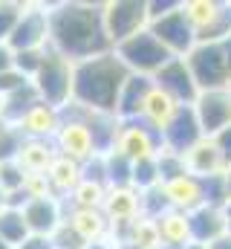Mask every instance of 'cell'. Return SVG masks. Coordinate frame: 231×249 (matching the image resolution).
Segmentation results:
<instances>
[{
  "label": "cell",
  "mask_w": 231,
  "mask_h": 249,
  "mask_svg": "<svg viewBox=\"0 0 231 249\" xmlns=\"http://www.w3.org/2000/svg\"><path fill=\"white\" fill-rule=\"evenodd\" d=\"M26 3H17V0H0V44H9L20 15H23Z\"/></svg>",
  "instance_id": "36"
},
{
  "label": "cell",
  "mask_w": 231,
  "mask_h": 249,
  "mask_svg": "<svg viewBox=\"0 0 231 249\" xmlns=\"http://www.w3.org/2000/svg\"><path fill=\"white\" fill-rule=\"evenodd\" d=\"M130 186L136 188V191H148V188H153V186H162V177H159L156 157H148V160H139V162H133Z\"/></svg>",
  "instance_id": "34"
},
{
  "label": "cell",
  "mask_w": 231,
  "mask_h": 249,
  "mask_svg": "<svg viewBox=\"0 0 231 249\" xmlns=\"http://www.w3.org/2000/svg\"><path fill=\"white\" fill-rule=\"evenodd\" d=\"M156 229H159V241L165 247H188L191 244V226H188V214L168 209L165 214L156 217Z\"/></svg>",
  "instance_id": "27"
},
{
  "label": "cell",
  "mask_w": 231,
  "mask_h": 249,
  "mask_svg": "<svg viewBox=\"0 0 231 249\" xmlns=\"http://www.w3.org/2000/svg\"><path fill=\"white\" fill-rule=\"evenodd\" d=\"M47 180H50L52 194H55L58 200H66L75 191V186L84 180V165H78V162H72L66 157H55V162L47 171Z\"/></svg>",
  "instance_id": "26"
},
{
  "label": "cell",
  "mask_w": 231,
  "mask_h": 249,
  "mask_svg": "<svg viewBox=\"0 0 231 249\" xmlns=\"http://www.w3.org/2000/svg\"><path fill=\"white\" fill-rule=\"evenodd\" d=\"M188 226H191V244L208 247L229 232V217L217 206H199L197 212L188 214Z\"/></svg>",
  "instance_id": "17"
},
{
  "label": "cell",
  "mask_w": 231,
  "mask_h": 249,
  "mask_svg": "<svg viewBox=\"0 0 231 249\" xmlns=\"http://www.w3.org/2000/svg\"><path fill=\"white\" fill-rule=\"evenodd\" d=\"M130 174H133V162L127 157H121L118 151L104 154V180H107V188L130 186Z\"/></svg>",
  "instance_id": "31"
},
{
  "label": "cell",
  "mask_w": 231,
  "mask_h": 249,
  "mask_svg": "<svg viewBox=\"0 0 231 249\" xmlns=\"http://www.w3.org/2000/svg\"><path fill=\"white\" fill-rule=\"evenodd\" d=\"M168 209H171V203H168V194H165L162 186H153V188H148V191H139V217L156 220V217L165 214Z\"/></svg>",
  "instance_id": "33"
},
{
  "label": "cell",
  "mask_w": 231,
  "mask_h": 249,
  "mask_svg": "<svg viewBox=\"0 0 231 249\" xmlns=\"http://www.w3.org/2000/svg\"><path fill=\"white\" fill-rule=\"evenodd\" d=\"M58 151L52 139H23L15 162L23 168V174H47L50 165L55 162Z\"/></svg>",
  "instance_id": "22"
},
{
  "label": "cell",
  "mask_w": 231,
  "mask_h": 249,
  "mask_svg": "<svg viewBox=\"0 0 231 249\" xmlns=\"http://www.w3.org/2000/svg\"><path fill=\"white\" fill-rule=\"evenodd\" d=\"M23 191L29 200H41V197H55L52 194V186L47 180V174H26L23 177Z\"/></svg>",
  "instance_id": "41"
},
{
  "label": "cell",
  "mask_w": 231,
  "mask_h": 249,
  "mask_svg": "<svg viewBox=\"0 0 231 249\" xmlns=\"http://www.w3.org/2000/svg\"><path fill=\"white\" fill-rule=\"evenodd\" d=\"M182 249H205V247H199V244H188V247H182Z\"/></svg>",
  "instance_id": "54"
},
{
  "label": "cell",
  "mask_w": 231,
  "mask_h": 249,
  "mask_svg": "<svg viewBox=\"0 0 231 249\" xmlns=\"http://www.w3.org/2000/svg\"><path fill=\"white\" fill-rule=\"evenodd\" d=\"M23 84H29V78H23L17 70H9V72H0V96L6 99L9 93H15V90H20Z\"/></svg>",
  "instance_id": "42"
},
{
  "label": "cell",
  "mask_w": 231,
  "mask_h": 249,
  "mask_svg": "<svg viewBox=\"0 0 231 249\" xmlns=\"http://www.w3.org/2000/svg\"><path fill=\"white\" fill-rule=\"evenodd\" d=\"M179 107H185V105L173 102L168 93H162L159 87H153V90L148 93V102H145V107H142V122L150 124L156 133H162V130H165V127L173 122V116L179 113Z\"/></svg>",
  "instance_id": "24"
},
{
  "label": "cell",
  "mask_w": 231,
  "mask_h": 249,
  "mask_svg": "<svg viewBox=\"0 0 231 249\" xmlns=\"http://www.w3.org/2000/svg\"><path fill=\"white\" fill-rule=\"evenodd\" d=\"M226 200L231 203V168L226 171Z\"/></svg>",
  "instance_id": "49"
},
{
  "label": "cell",
  "mask_w": 231,
  "mask_h": 249,
  "mask_svg": "<svg viewBox=\"0 0 231 249\" xmlns=\"http://www.w3.org/2000/svg\"><path fill=\"white\" fill-rule=\"evenodd\" d=\"M50 47V6L47 3H26L12 38L9 50L23 53V50H44Z\"/></svg>",
  "instance_id": "9"
},
{
  "label": "cell",
  "mask_w": 231,
  "mask_h": 249,
  "mask_svg": "<svg viewBox=\"0 0 231 249\" xmlns=\"http://www.w3.org/2000/svg\"><path fill=\"white\" fill-rule=\"evenodd\" d=\"M127 241L136 244V247H142V249H159L162 241H159L156 220H150V217H136V220L130 223V238H127ZM127 241H124V244H127Z\"/></svg>",
  "instance_id": "32"
},
{
  "label": "cell",
  "mask_w": 231,
  "mask_h": 249,
  "mask_svg": "<svg viewBox=\"0 0 231 249\" xmlns=\"http://www.w3.org/2000/svg\"><path fill=\"white\" fill-rule=\"evenodd\" d=\"M199 139H202V127L197 122L191 105L179 107V113L173 116V122L162 130V148H165V151H173V154H182V157H185Z\"/></svg>",
  "instance_id": "14"
},
{
  "label": "cell",
  "mask_w": 231,
  "mask_h": 249,
  "mask_svg": "<svg viewBox=\"0 0 231 249\" xmlns=\"http://www.w3.org/2000/svg\"><path fill=\"white\" fill-rule=\"evenodd\" d=\"M113 53L121 58V64H124L133 75H145V78H153V75L173 58L171 53L150 35V29H145V32L127 38L124 44L116 47Z\"/></svg>",
  "instance_id": "6"
},
{
  "label": "cell",
  "mask_w": 231,
  "mask_h": 249,
  "mask_svg": "<svg viewBox=\"0 0 231 249\" xmlns=\"http://www.w3.org/2000/svg\"><path fill=\"white\" fill-rule=\"evenodd\" d=\"M153 90V78H145V75H127L121 93H118V102H116V116L121 122H133V119H142V107L148 102V93Z\"/></svg>",
  "instance_id": "18"
},
{
  "label": "cell",
  "mask_w": 231,
  "mask_h": 249,
  "mask_svg": "<svg viewBox=\"0 0 231 249\" xmlns=\"http://www.w3.org/2000/svg\"><path fill=\"white\" fill-rule=\"evenodd\" d=\"M159 249H182V247H165V244H162V247H159Z\"/></svg>",
  "instance_id": "55"
},
{
  "label": "cell",
  "mask_w": 231,
  "mask_h": 249,
  "mask_svg": "<svg viewBox=\"0 0 231 249\" xmlns=\"http://www.w3.org/2000/svg\"><path fill=\"white\" fill-rule=\"evenodd\" d=\"M55 151L58 157H66L78 165H87L90 160H96V145L90 136V127L84 124V119H72V116H61V127L55 133Z\"/></svg>",
  "instance_id": "10"
},
{
  "label": "cell",
  "mask_w": 231,
  "mask_h": 249,
  "mask_svg": "<svg viewBox=\"0 0 231 249\" xmlns=\"http://www.w3.org/2000/svg\"><path fill=\"white\" fill-rule=\"evenodd\" d=\"M15 70V53L9 50V44H0V72Z\"/></svg>",
  "instance_id": "45"
},
{
  "label": "cell",
  "mask_w": 231,
  "mask_h": 249,
  "mask_svg": "<svg viewBox=\"0 0 231 249\" xmlns=\"http://www.w3.org/2000/svg\"><path fill=\"white\" fill-rule=\"evenodd\" d=\"M0 249H15V247H12V244H6V241L0 238Z\"/></svg>",
  "instance_id": "53"
},
{
  "label": "cell",
  "mask_w": 231,
  "mask_h": 249,
  "mask_svg": "<svg viewBox=\"0 0 231 249\" xmlns=\"http://www.w3.org/2000/svg\"><path fill=\"white\" fill-rule=\"evenodd\" d=\"M3 209H6V191L0 188V212H3Z\"/></svg>",
  "instance_id": "51"
},
{
  "label": "cell",
  "mask_w": 231,
  "mask_h": 249,
  "mask_svg": "<svg viewBox=\"0 0 231 249\" xmlns=\"http://www.w3.org/2000/svg\"><path fill=\"white\" fill-rule=\"evenodd\" d=\"M229 90H231V87H229Z\"/></svg>",
  "instance_id": "59"
},
{
  "label": "cell",
  "mask_w": 231,
  "mask_h": 249,
  "mask_svg": "<svg viewBox=\"0 0 231 249\" xmlns=\"http://www.w3.org/2000/svg\"><path fill=\"white\" fill-rule=\"evenodd\" d=\"M223 212H226V217H229V223H231V203H226V209H223Z\"/></svg>",
  "instance_id": "52"
},
{
  "label": "cell",
  "mask_w": 231,
  "mask_h": 249,
  "mask_svg": "<svg viewBox=\"0 0 231 249\" xmlns=\"http://www.w3.org/2000/svg\"><path fill=\"white\" fill-rule=\"evenodd\" d=\"M104 197H107V186L84 177L75 186V191L66 200H61V203H64V209H87V212H93V209H101L104 206Z\"/></svg>",
  "instance_id": "29"
},
{
  "label": "cell",
  "mask_w": 231,
  "mask_h": 249,
  "mask_svg": "<svg viewBox=\"0 0 231 249\" xmlns=\"http://www.w3.org/2000/svg\"><path fill=\"white\" fill-rule=\"evenodd\" d=\"M101 212L107 214V220H110V223L136 220V217H139V191H136L133 186L107 188V197H104Z\"/></svg>",
  "instance_id": "25"
},
{
  "label": "cell",
  "mask_w": 231,
  "mask_h": 249,
  "mask_svg": "<svg viewBox=\"0 0 231 249\" xmlns=\"http://www.w3.org/2000/svg\"><path fill=\"white\" fill-rule=\"evenodd\" d=\"M20 145H23V133L15 124H3L0 127V162H12L17 157Z\"/></svg>",
  "instance_id": "37"
},
{
  "label": "cell",
  "mask_w": 231,
  "mask_h": 249,
  "mask_svg": "<svg viewBox=\"0 0 231 249\" xmlns=\"http://www.w3.org/2000/svg\"><path fill=\"white\" fill-rule=\"evenodd\" d=\"M211 139L217 142V148L223 151V157H226V162L231 165V124H229V127H223V130H220L217 136H211Z\"/></svg>",
  "instance_id": "43"
},
{
  "label": "cell",
  "mask_w": 231,
  "mask_h": 249,
  "mask_svg": "<svg viewBox=\"0 0 231 249\" xmlns=\"http://www.w3.org/2000/svg\"><path fill=\"white\" fill-rule=\"evenodd\" d=\"M156 165H159L162 186H165V183H173V180H179V177L188 174V168H185V157H182V154H173V151H165V148L156 154Z\"/></svg>",
  "instance_id": "35"
},
{
  "label": "cell",
  "mask_w": 231,
  "mask_h": 249,
  "mask_svg": "<svg viewBox=\"0 0 231 249\" xmlns=\"http://www.w3.org/2000/svg\"><path fill=\"white\" fill-rule=\"evenodd\" d=\"M0 238L12 247L23 244L29 238V226L23 220V212H17V209H3L0 212Z\"/></svg>",
  "instance_id": "30"
},
{
  "label": "cell",
  "mask_w": 231,
  "mask_h": 249,
  "mask_svg": "<svg viewBox=\"0 0 231 249\" xmlns=\"http://www.w3.org/2000/svg\"><path fill=\"white\" fill-rule=\"evenodd\" d=\"M194 116L202 127V136H217L223 127L231 124V90H205L197 96V102L191 105Z\"/></svg>",
  "instance_id": "12"
},
{
  "label": "cell",
  "mask_w": 231,
  "mask_h": 249,
  "mask_svg": "<svg viewBox=\"0 0 231 249\" xmlns=\"http://www.w3.org/2000/svg\"><path fill=\"white\" fill-rule=\"evenodd\" d=\"M229 235H231V223H229Z\"/></svg>",
  "instance_id": "58"
},
{
  "label": "cell",
  "mask_w": 231,
  "mask_h": 249,
  "mask_svg": "<svg viewBox=\"0 0 231 249\" xmlns=\"http://www.w3.org/2000/svg\"><path fill=\"white\" fill-rule=\"evenodd\" d=\"M113 151H118L121 157H127L130 162L156 157L162 151V133H156L150 124H145L142 119L121 122V130H118V139H116Z\"/></svg>",
  "instance_id": "11"
},
{
  "label": "cell",
  "mask_w": 231,
  "mask_h": 249,
  "mask_svg": "<svg viewBox=\"0 0 231 249\" xmlns=\"http://www.w3.org/2000/svg\"><path fill=\"white\" fill-rule=\"evenodd\" d=\"M101 20H104V35L116 50L118 44L150 26L148 0H107L101 3Z\"/></svg>",
  "instance_id": "5"
},
{
  "label": "cell",
  "mask_w": 231,
  "mask_h": 249,
  "mask_svg": "<svg viewBox=\"0 0 231 249\" xmlns=\"http://www.w3.org/2000/svg\"><path fill=\"white\" fill-rule=\"evenodd\" d=\"M127 75H130V70L121 64L116 53H104L99 58L75 64L72 102L87 110L116 113V102H118V93H121Z\"/></svg>",
  "instance_id": "2"
},
{
  "label": "cell",
  "mask_w": 231,
  "mask_h": 249,
  "mask_svg": "<svg viewBox=\"0 0 231 249\" xmlns=\"http://www.w3.org/2000/svg\"><path fill=\"white\" fill-rule=\"evenodd\" d=\"M72 72H75V64L69 58H64L61 53H55L52 47H47L44 61H41L35 78H32V87L38 90L44 105L64 110L72 102Z\"/></svg>",
  "instance_id": "3"
},
{
  "label": "cell",
  "mask_w": 231,
  "mask_h": 249,
  "mask_svg": "<svg viewBox=\"0 0 231 249\" xmlns=\"http://www.w3.org/2000/svg\"><path fill=\"white\" fill-rule=\"evenodd\" d=\"M50 47L72 64L113 53L104 35L101 3H84V0L52 3L50 6Z\"/></svg>",
  "instance_id": "1"
},
{
  "label": "cell",
  "mask_w": 231,
  "mask_h": 249,
  "mask_svg": "<svg viewBox=\"0 0 231 249\" xmlns=\"http://www.w3.org/2000/svg\"><path fill=\"white\" fill-rule=\"evenodd\" d=\"M64 220L78 232V238L84 244H96V241H104L110 235V220L101 209H64Z\"/></svg>",
  "instance_id": "20"
},
{
  "label": "cell",
  "mask_w": 231,
  "mask_h": 249,
  "mask_svg": "<svg viewBox=\"0 0 231 249\" xmlns=\"http://www.w3.org/2000/svg\"><path fill=\"white\" fill-rule=\"evenodd\" d=\"M44 53H47V47L44 50H23V53H15V70L23 75V78H35V72H38V67L44 61Z\"/></svg>",
  "instance_id": "38"
},
{
  "label": "cell",
  "mask_w": 231,
  "mask_h": 249,
  "mask_svg": "<svg viewBox=\"0 0 231 249\" xmlns=\"http://www.w3.org/2000/svg\"><path fill=\"white\" fill-rule=\"evenodd\" d=\"M185 168H188V174H194V177H199V180H208V177L226 174L231 165L226 162V157H223V151L217 148V142H214L211 136H202V139L185 154Z\"/></svg>",
  "instance_id": "15"
},
{
  "label": "cell",
  "mask_w": 231,
  "mask_h": 249,
  "mask_svg": "<svg viewBox=\"0 0 231 249\" xmlns=\"http://www.w3.org/2000/svg\"><path fill=\"white\" fill-rule=\"evenodd\" d=\"M153 87L168 93L173 102H179V105H194L197 96H199V87H197V81H194L185 58H171L153 75Z\"/></svg>",
  "instance_id": "13"
},
{
  "label": "cell",
  "mask_w": 231,
  "mask_h": 249,
  "mask_svg": "<svg viewBox=\"0 0 231 249\" xmlns=\"http://www.w3.org/2000/svg\"><path fill=\"white\" fill-rule=\"evenodd\" d=\"M50 244H52V249H87V244L78 238V232H75L66 220L50 235Z\"/></svg>",
  "instance_id": "39"
},
{
  "label": "cell",
  "mask_w": 231,
  "mask_h": 249,
  "mask_svg": "<svg viewBox=\"0 0 231 249\" xmlns=\"http://www.w3.org/2000/svg\"><path fill=\"white\" fill-rule=\"evenodd\" d=\"M116 249H142V247H136V244L127 241V244H116Z\"/></svg>",
  "instance_id": "50"
},
{
  "label": "cell",
  "mask_w": 231,
  "mask_h": 249,
  "mask_svg": "<svg viewBox=\"0 0 231 249\" xmlns=\"http://www.w3.org/2000/svg\"><path fill=\"white\" fill-rule=\"evenodd\" d=\"M23 168L12 160V162H0V188L9 194V191H17V188H23Z\"/></svg>",
  "instance_id": "40"
},
{
  "label": "cell",
  "mask_w": 231,
  "mask_h": 249,
  "mask_svg": "<svg viewBox=\"0 0 231 249\" xmlns=\"http://www.w3.org/2000/svg\"><path fill=\"white\" fill-rule=\"evenodd\" d=\"M15 249H52L50 238H38V235H29L23 244H17Z\"/></svg>",
  "instance_id": "44"
},
{
  "label": "cell",
  "mask_w": 231,
  "mask_h": 249,
  "mask_svg": "<svg viewBox=\"0 0 231 249\" xmlns=\"http://www.w3.org/2000/svg\"><path fill=\"white\" fill-rule=\"evenodd\" d=\"M185 64H188V70H191L199 93L231 87V75H229V67H226V50H223V44H197L185 55Z\"/></svg>",
  "instance_id": "7"
},
{
  "label": "cell",
  "mask_w": 231,
  "mask_h": 249,
  "mask_svg": "<svg viewBox=\"0 0 231 249\" xmlns=\"http://www.w3.org/2000/svg\"><path fill=\"white\" fill-rule=\"evenodd\" d=\"M3 124H6V122H3V119H0V127H3Z\"/></svg>",
  "instance_id": "57"
},
{
  "label": "cell",
  "mask_w": 231,
  "mask_h": 249,
  "mask_svg": "<svg viewBox=\"0 0 231 249\" xmlns=\"http://www.w3.org/2000/svg\"><path fill=\"white\" fill-rule=\"evenodd\" d=\"M165 194H168V203L171 209L182 212V214H191L197 212L199 206H205V183L194 174H185L173 183H165Z\"/></svg>",
  "instance_id": "19"
},
{
  "label": "cell",
  "mask_w": 231,
  "mask_h": 249,
  "mask_svg": "<svg viewBox=\"0 0 231 249\" xmlns=\"http://www.w3.org/2000/svg\"><path fill=\"white\" fill-rule=\"evenodd\" d=\"M23 220L29 226V235L38 238H50L58 226L64 223V203L58 197H41V200H29L23 206Z\"/></svg>",
  "instance_id": "16"
},
{
  "label": "cell",
  "mask_w": 231,
  "mask_h": 249,
  "mask_svg": "<svg viewBox=\"0 0 231 249\" xmlns=\"http://www.w3.org/2000/svg\"><path fill=\"white\" fill-rule=\"evenodd\" d=\"M15 127L23 133V139H55L58 127H61V110L38 102Z\"/></svg>",
  "instance_id": "21"
},
{
  "label": "cell",
  "mask_w": 231,
  "mask_h": 249,
  "mask_svg": "<svg viewBox=\"0 0 231 249\" xmlns=\"http://www.w3.org/2000/svg\"><path fill=\"white\" fill-rule=\"evenodd\" d=\"M148 29H150V35L171 53L173 58H185V55L197 47V35H194L188 18H185V12H182V0L173 6L171 12L153 18Z\"/></svg>",
  "instance_id": "8"
},
{
  "label": "cell",
  "mask_w": 231,
  "mask_h": 249,
  "mask_svg": "<svg viewBox=\"0 0 231 249\" xmlns=\"http://www.w3.org/2000/svg\"><path fill=\"white\" fill-rule=\"evenodd\" d=\"M84 124L90 127V136H93V145H96L99 157L110 154L116 148V139H118V130H121V119L116 113H99V110L84 107Z\"/></svg>",
  "instance_id": "23"
},
{
  "label": "cell",
  "mask_w": 231,
  "mask_h": 249,
  "mask_svg": "<svg viewBox=\"0 0 231 249\" xmlns=\"http://www.w3.org/2000/svg\"><path fill=\"white\" fill-rule=\"evenodd\" d=\"M223 50H226V67H229V75H231V38L223 41Z\"/></svg>",
  "instance_id": "48"
},
{
  "label": "cell",
  "mask_w": 231,
  "mask_h": 249,
  "mask_svg": "<svg viewBox=\"0 0 231 249\" xmlns=\"http://www.w3.org/2000/svg\"><path fill=\"white\" fill-rule=\"evenodd\" d=\"M205 249H231V235H229V232H226L223 238H217L214 244H208V247H205Z\"/></svg>",
  "instance_id": "46"
},
{
  "label": "cell",
  "mask_w": 231,
  "mask_h": 249,
  "mask_svg": "<svg viewBox=\"0 0 231 249\" xmlns=\"http://www.w3.org/2000/svg\"><path fill=\"white\" fill-rule=\"evenodd\" d=\"M38 102H41V96H38V90H35L32 81H29V84H23L20 90L9 93V96L3 99V113H0V119L6 124H17Z\"/></svg>",
  "instance_id": "28"
},
{
  "label": "cell",
  "mask_w": 231,
  "mask_h": 249,
  "mask_svg": "<svg viewBox=\"0 0 231 249\" xmlns=\"http://www.w3.org/2000/svg\"><path fill=\"white\" fill-rule=\"evenodd\" d=\"M182 12L197 35V44H223L231 38V3L182 0Z\"/></svg>",
  "instance_id": "4"
},
{
  "label": "cell",
  "mask_w": 231,
  "mask_h": 249,
  "mask_svg": "<svg viewBox=\"0 0 231 249\" xmlns=\"http://www.w3.org/2000/svg\"><path fill=\"white\" fill-rule=\"evenodd\" d=\"M0 113H3V96H0Z\"/></svg>",
  "instance_id": "56"
},
{
  "label": "cell",
  "mask_w": 231,
  "mask_h": 249,
  "mask_svg": "<svg viewBox=\"0 0 231 249\" xmlns=\"http://www.w3.org/2000/svg\"><path fill=\"white\" fill-rule=\"evenodd\" d=\"M87 249H116V244L110 238H104V241H96V244H87Z\"/></svg>",
  "instance_id": "47"
}]
</instances>
